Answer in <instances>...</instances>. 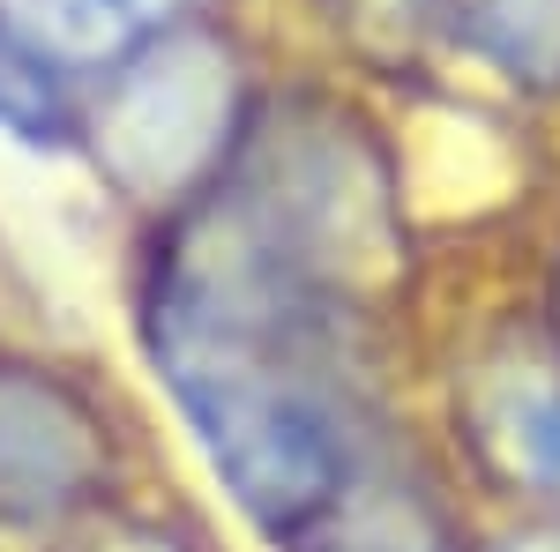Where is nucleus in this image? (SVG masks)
<instances>
[{"instance_id":"obj_1","label":"nucleus","mask_w":560,"mask_h":552,"mask_svg":"<svg viewBox=\"0 0 560 552\" xmlns=\"http://www.w3.org/2000/svg\"><path fill=\"white\" fill-rule=\"evenodd\" d=\"M382 306L210 179L158 224L135 337L187 441L277 552L329 522L388 441Z\"/></svg>"},{"instance_id":"obj_2","label":"nucleus","mask_w":560,"mask_h":552,"mask_svg":"<svg viewBox=\"0 0 560 552\" xmlns=\"http://www.w3.org/2000/svg\"><path fill=\"white\" fill-rule=\"evenodd\" d=\"M255 105L240 45L210 23H179L97 75V97H83V157L120 202L165 224L232 165Z\"/></svg>"},{"instance_id":"obj_3","label":"nucleus","mask_w":560,"mask_h":552,"mask_svg":"<svg viewBox=\"0 0 560 552\" xmlns=\"http://www.w3.org/2000/svg\"><path fill=\"white\" fill-rule=\"evenodd\" d=\"M448 441L486 501L509 515H560V337L546 314L493 321L456 351Z\"/></svg>"},{"instance_id":"obj_4","label":"nucleus","mask_w":560,"mask_h":552,"mask_svg":"<svg viewBox=\"0 0 560 552\" xmlns=\"http://www.w3.org/2000/svg\"><path fill=\"white\" fill-rule=\"evenodd\" d=\"M128 441L113 403L52 366L0 351V530L60 538L113 508Z\"/></svg>"},{"instance_id":"obj_5","label":"nucleus","mask_w":560,"mask_h":552,"mask_svg":"<svg viewBox=\"0 0 560 552\" xmlns=\"http://www.w3.org/2000/svg\"><path fill=\"white\" fill-rule=\"evenodd\" d=\"M292 552H464L448 501L433 493V478L411 463L404 441H388L366 463V478L351 485L329 522H314Z\"/></svg>"},{"instance_id":"obj_6","label":"nucleus","mask_w":560,"mask_h":552,"mask_svg":"<svg viewBox=\"0 0 560 552\" xmlns=\"http://www.w3.org/2000/svg\"><path fill=\"white\" fill-rule=\"evenodd\" d=\"M202 0H0V23L15 38H31L75 83V75H105L128 52L158 45L165 31L195 23Z\"/></svg>"},{"instance_id":"obj_7","label":"nucleus","mask_w":560,"mask_h":552,"mask_svg":"<svg viewBox=\"0 0 560 552\" xmlns=\"http://www.w3.org/2000/svg\"><path fill=\"white\" fill-rule=\"evenodd\" d=\"M448 45L516 97H560V0H456Z\"/></svg>"},{"instance_id":"obj_8","label":"nucleus","mask_w":560,"mask_h":552,"mask_svg":"<svg viewBox=\"0 0 560 552\" xmlns=\"http://www.w3.org/2000/svg\"><path fill=\"white\" fill-rule=\"evenodd\" d=\"M0 134L38 150V157L83 150V97H75V83L31 38H15L8 23H0Z\"/></svg>"},{"instance_id":"obj_9","label":"nucleus","mask_w":560,"mask_h":552,"mask_svg":"<svg viewBox=\"0 0 560 552\" xmlns=\"http://www.w3.org/2000/svg\"><path fill=\"white\" fill-rule=\"evenodd\" d=\"M337 31L366 60H419L433 38H448L456 0H329Z\"/></svg>"},{"instance_id":"obj_10","label":"nucleus","mask_w":560,"mask_h":552,"mask_svg":"<svg viewBox=\"0 0 560 552\" xmlns=\"http://www.w3.org/2000/svg\"><path fill=\"white\" fill-rule=\"evenodd\" d=\"M52 552H195L179 530H165V522H142V515H90V522H75V530H60V545Z\"/></svg>"},{"instance_id":"obj_11","label":"nucleus","mask_w":560,"mask_h":552,"mask_svg":"<svg viewBox=\"0 0 560 552\" xmlns=\"http://www.w3.org/2000/svg\"><path fill=\"white\" fill-rule=\"evenodd\" d=\"M464 552H560V515H509L501 530L471 538Z\"/></svg>"},{"instance_id":"obj_12","label":"nucleus","mask_w":560,"mask_h":552,"mask_svg":"<svg viewBox=\"0 0 560 552\" xmlns=\"http://www.w3.org/2000/svg\"><path fill=\"white\" fill-rule=\"evenodd\" d=\"M546 329L560 337V247H553V269H546Z\"/></svg>"}]
</instances>
